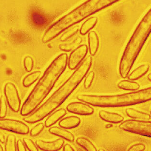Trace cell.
<instances>
[{
    "mask_svg": "<svg viewBox=\"0 0 151 151\" xmlns=\"http://www.w3.org/2000/svg\"><path fill=\"white\" fill-rule=\"evenodd\" d=\"M66 114V111L63 108L57 110L47 118L45 123V127H48L54 125L58 121L64 116Z\"/></svg>",
    "mask_w": 151,
    "mask_h": 151,
    "instance_id": "obj_14",
    "label": "cell"
},
{
    "mask_svg": "<svg viewBox=\"0 0 151 151\" xmlns=\"http://www.w3.org/2000/svg\"><path fill=\"white\" fill-rule=\"evenodd\" d=\"M41 75V72L40 71H35L30 74H28L24 78L23 80V85L26 88L32 86L35 82Z\"/></svg>",
    "mask_w": 151,
    "mask_h": 151,
    "instance_id": "obj_20",
    "label": "cell"
},
{
    "mask_svg": "<svg viewBox=\"0 0 151 151\" xmlns=\"http://www.w3.org/2000/svg\"><path fill=\"white\" fill-rule=\"evenodd\" d=\"M64 139H58L52 142L38 140L36 142V145L39 148L46 151H57L60 150L64 144Z\"/></svg>",
    "mask_w": 151,
    "mask_h": 151,
    "instance_id": "obj_10",
    "label": "cell"
},
{
    "mask_svg": "<svg viewBox=\"0 0 151 151\" xmlns=\"http://www.w3.org/2000/svg\"><path fill=\"white\" fill-rule=\"evenodd\" d=\"M122 130L151 138V122L135 119L127 120L120 125Z\"/></svg>",
    "mask_w": 151,
    "mask_h": 151,
    "instance_id": "obj_5",
    "label": "cell"
},
{
    "mask_svg": "<svg viewBox=\"0 0 151 151\" xmlns=\"http://www.w3.org/2000/svg\"><path fill=\"white\" fill-rule=\"evenodd\" d=\"M150 68V65L148 63L143 64L136 68L128 76L129 80L135 81L142 77L147 73Z\"/></svg>",
    "mask_w": 151,
    "mask_h": 151,
    "instance_id": "obj_15",
    "label": "cell"
},
{
    "mask_svg": "<svg viewBox=\"0 0 151 151\" xmlns=\"http://www.w3.org/2000/svg\"><path fill=\"white\" fill-rule=\"evenodd\" d=\"M4 92L7 102L10 109L17 112L20 110L21 101L17 88L12 83H7L4 86Z\"/></svg>",
    "mask_w": 151,
    "mask_h": 151,
    "instance_id": "obj_6",
    "label": "cell"
},
{
    "mask_svg": "<svg viewBox=\"0 0 151 151\" xmlns=\"http://www.w3.org/2000/svg\"><path fill=\"white\" fill-rule=\"evenodd\" d=\"M24 143L28 151H38V149L37 148V145L35 144V142L32 141V139L28 138H24L23 139Z\"/></svg>",
    "mask_w": 151,
    "mask_h": 151,
    "instance_id": "obj_28",
    "label": "cell"
},
{
    "mask_svg": "<svg viewBox=\"0 0 151 151\" xmlns=\"http://www.w3.org/2000/svg\"><path fill=\"white\" fill-rule=\"evenodd\" d=\"M33 64H34V61L31 56H27L24 58V68L27 72H30L32 71L33 69Z\"/></svg>",
    "mask_w": 151,
    "mask_h": 151,
    "instance_id": "obj_26",
    "label": "cell"
},
{
    "mask_svg": "<svg viewBox=\"0 0 151 151\" xmlns=\"http://www.w3.org/2000/svg\"><path fill=\"white\" fill-rule=\"evenodd\" d=\"M121 0H88L55 23L45 32L42 42L47 43L66 29L80 22L93 14Z\"/></svg>",
    "mask_w": 151,
    "mask_h": 151,
    "instance_id": "obj_3",
    "label": "cell"
},
{
    "mask_svg": "<svg viewBox=\"0 0 151 151\" xmlns=\"http://www.w3.org/2000/svg\"><path fill=\"white\" fill-rule=\"evenodd\" d=\"M147 78L149 81L151 82V73H149L148 75L147 76Z\"/></svg>",
    "mask_w": 151,
    "mask_h": 151,
    "instance_id": "obj_34",
    "label": "cell"
},
{
    "mask_svg": "<svg viewBox=\"0 0 151 151\" xmlns=\"http://www.w3.org/2000/svg\"><path fill=\"white\" fill-rule=\"evenodd\" d=\"M67 110L70 113L82 115H91L94 111L91 106L81 102H71L67 106Z\"/></svg>",
    "mask_w": 151,
    "mask_h": 151,
    "instance_id": "obj_9",
    "label": "cell"
},
{
    "mask_svg": "<svg viewBox=\"0 0 151 151\" xmlns=\"http://www.w3.org/2000/svg\"><path fill=\"white\" fill-rule=\"evenodd\" d=\"M78 30H79V28L78 27H76L73 28L72 29H70L68 32H67L63 35V36L60 38V40L63 42L66 41L68 39L70 38V37L76 35V33L78 32Z\"/></svg>",
    "mask_w": 151,
    "mask_h": 151,
    "instance_id": "obj_25",
    "label": "cell"
},
{
    "mask_svg": "<svg viewBox=\"0 0 151 151\" xmlns=\"http://www.w3.org/2000/svg\"><path fill=\"white\" fill-rule=\"evenodd\" d=\"M126 113L128 116L134 119L148 121L151 118L150 114L132 108L126 109Z\"/></svg>",
    "mask_w": 151,
    "mask_h": 151,
    "instance_id": "obj_16",
    "label": "cell"
},
{
    "mask_svg": "<svg viewBox=\"0 0 151 151\" xmlns=\"http://www.w3.org/2000/svg\"><path fill=\"white\" fill-rule=\"evenodd\" d=\"M5 150L6 151H17L16 137L13 134L7 135L5 140Z\"/></svg>",
    "mask_w": 151,
    "mask_h": 151,
    "instance_id": "obj_22",
    "label": "cell"
},
{
    "mask_svg": "<svg viewBox=\"0 0 151 151\" xmlns=\"http://www.w3.org/2000/svg\"><path fill=\"white\" fill-rule=\"evenodd\" d=\"M26 146L24 141L19 139L17 142V151H26Z\"/></svg>",
    "mask_w": 151,
    "mask_h": 151,
    "instance_id": "obj_31",
    "label": "cell"
},
{
    "mask_svg": "<svg viewBox=\"0 0 151 151\" xmlns=\"http://www.w3.org/2000/svg\"><path fill=\"white\" fill-rule=\"evenodd\" d=\"M4 151V149H3V147L1 146V145L0 144V151Z\"/></svg>",
    "mask_w": 151,
    "mask_h": 151,
    "instance_id": "obj_35",
    "label": "cell"
},
{
    "mask_svg": "<svg viewBox=\"0 0 151 151\" xmlns=\"http://www.w3.org/2000/svg\"><path fill=\"white\" fill-rule=\"evenodd\" d=\"M151 33V7L137 26L124 51L119 66L121 77L128 76Z\"/></svg>",
    "mask_w": 151,
    "mask_h": 151,
    "instance_id": "obj_4",
    "label": "cell"
},
{
    "mask_svg": "<svg viewBox=\"0 0 151 151\" xmlns=\"http://www.w3.org/2000/svg\"><path fill=\"white\" fill-rule=\"evenodd\" d=\"M0 129L22 135H26L29 132V128L25 124L11 119H0Z\"/></svg>",
    "mask_w": 151,
    "mask_h": 151,
    "instance_id": "obj_7",
    "label": "cell"
},
{
    "mask_svg": "<svg viewBox=\"0 0 151 151\" xmlns=\"http://www.w3.org/2000/svg\"><path fill=\"white\" fill-rule=\"evenodd\" d=\"M49 132L51 134L61 137L70 142H73L75 139L74 135L72 133L62 127H53L49 129Z\"/></svg>",
    "mask_w": 151,
    "mask_h": 151,
    "instance_id": "obj_13",
    "label": "cell"
},
{
    "mask_svg": "<svg viewBox=\"0 0 151 151\" xmlns=\"http://www.w3.org/2000/svg\"><path fill=\"white\" fill-rule=\"evenodd\" d=\"M88 44L89 52L92 56H94L98 50L99 41L97 33L91 32L88 34Z\"/></svg>",
    "mask_w": 151,
    "mask_h": 151,
    "instance_id": "obj_17",
    "label": "cell"
},
{
    "mask_svg": "<svg viewBox=\"0 0 151 151\" xmlns=\"http://www.w3.org/2000/svg\"><path fill=\"white\" fill-rule=\"evenodd\" d=\"M44 125L42 123H39L35 126L30 131L32 136L35 137L38 135L41 132L44 128Z\"/></svg>",
    "mask_w": 151,
    "mask_h": 151,
    "instance_id": "obj_29",
    "label": "cell"
},
{
    "mask_svg": "<svg viewBox=\"0 0 151 151\" xmlns=\"http://www.w3.org/2000/svg\"><path fill=\"white\" fill-rule=\"evenodd\" d=\"M88 52V47L83 45L76 48L70 54L68 60V67L70 70H74L80 64Z\"/></svg>",
    "mask_w": 151,
    "mask_h": 151,
    "instance_id": "obj_8",
    "label": "cell"
},
{
    "mask_svg": "<svg viewBox=\"0 0 151 151\" xmlns=\"http://www.w3.org/2000/svg\"><path fill=\"white\" fill-rule=\"evenodd\" d=\"M98 19L96 17H91L85 21L81 27L80 33L81 35H85L93 29L97 24Z\"/></svg>",
    "mask_w": 151,
    "mask_h": 151,
    "instance_id": "obj_21",
    "label": "cell"
},
{
    "mask_svg": "<svg viewBox=\"0 0 151 151\" xmlns=\"http://www.w3.org/2000/svg\"><path fill=\"white\" fill-rule=\"evenodd\" d=\"M63 151H74V149L69 144L65 145L63 147Z\"/></svg>",
    "mask_w": 151,
    "mask_h": 151,
    "instance_id": "obj_32",
    "label": "cell"
},
{
    "mask_svg": "<svg viewBox=\"0 0 151 151\" xmlns=\"http://www.w3.org/2000/svg\"><path fill=\"white\" fill-rule=\"evenodd\" d=\"M92 63L91 56L80 64L70 77L38 109L24 118L27 123L34 124L42 120L63 103L86 76Z\"/></svg>",
    "mask_w": 151,
    "mask_h": 151,
    "instance_id": "obj_1",
    "label": "cell"
},
{
    "mask_svg": "<svg viewBox=\"0 0 151 151\" xmlns=\"http://www.w3.org/2000/svg\"></svg>",
    "mask_w": 151,
    "mask_h": 151,
    "instance_id": "obj_36",
    "label": "cell"
},
{
    "mask_svg": "<svg viewBox=\"0 0 151 151\" xmlns=\"http://www.w3.org/2000/svg\"><path fill=\"white\" fill-rule=\"evenodd\" d=\"M146 148V146L142 143H136L130 147L129 149V151H142Z\"/></svg>",
    "mask_w": 151,
    "mask_h": 151,
    "instance_id": "obj_30",
    "label": "cell"
},
{
    "mask_svg": "<svg viewBox=\"0 0 151 151\" xmlns=\"http://www.w3.org/2000/svg\"><path fill=\"white\" fill-rule=\"evenodd\" d=\"M0 142L2 143H4L5 142L4 135L1 132H0Z\"/></svg>",
    "mask_w": 151,
    "mask_h": 151,
    "instance_id": "obj_33",
    "label": "cell"
},
{
    "mask_svg": "<svg viewBox=\"0 0 151 151\" xmlns=\"http://www.w3.org/2000/svg\"><path fill=\"white\" fill-rule=\"evenodd\" d=\"M82 42V39L80 37H78L74 41L69 44H61L59 46L60 49L64 51H70L78 47V45Z\"/></svg>",
    "mask_w": 151,
    "mask_h": 151,
    "instance_id": "obj_23",
    "label": "cell"
},
{
    "mask_svg": "<svg viewBox=\"0 0 151 151\" xmlns=\"http://www.w3.org/2000/svg\"><path fill=\"white\" fill-rule=\"evenodd\" d=\"M67 63L66 53L60 55L52 61L22 105L21 115L31 114L41 104L65 71Z\"/></svg>",
    "mask_w": 151,
    "mask_h": 151,
    "instance_id": "obj_2",
    "label": "cell"
},
{
    "mask_svg": "<svg viewBox=\"0 0 151 151\" xmlns=\"http://www.w3.org/2000/svg\"><path fill=\"white\" fill-rule=\"evenodd\" d=\"M76 143L79 146L83 148L87 151H97V148L93 143L88 139L85 137H79L76 140Z\"/></svg>",
    "mask_w": 151,
    "mask_h": 151,
    "instance_id": "obj_19",
    "label": "cell"
},
{
    "mask_svg": "<svg viewBox=\"0 0 151 151\" xmlns=\"http://www.w3.org/2000/svg\"><path fill=\"white\" fill-rule=\"evenodd\" d=\"M81 122V120L78 117L71 115L63 118L59 122V126L65 129H74L77 127Z\"/></svg>",
    "mask_w": 151,
    "mask_h": 151,
    "instance_id": "obj_12",
    "label": "cell"
},
{
    "mask_svg": "<svg viewBox=\"0 0 151 151\" xmlns=\"http://www.w3.org/2000/svg\"><path fill=\"white\" fill-rule=\"evenodd\" d=\"M99 114L101 119L111 123H120L124 119V117L118 113H113L105 110H101Z\"/></svg>",
    "mask_w": 151,
    "mask_h": 151,
    "instance_id": "obj_11",
    "label": "cell"
},
{
    "mask_svg": "<svg viewBox=\"0 0 151 151\" xmlns=\"http://www.w3.org/2000/svg\"><path fill=\"white\" fill-rule=\"evenodd\" d=\"M94 77H95V73L93 71L90 72L86 76V77L85 78L84 83H83V86H84L85 88L88 89L90 88L93 82Z\"/></svg>",
    "mask_w": 151,
    "mask_h": 151,
    "instance_id": "obj_27",
    "label": "cell"
},
{
    "mask_svg": "<svg viewBox=\"0 0 151 151\" xmlns=\"http://www.w3.org/2000/svg\"><path fill=\"white\" fill-rule=\"evenodd\" d=\"M117 86L119 88L129 91H135L139 88V85L138 83L132 80H124L120 81L117 84Z\"/></svg>",
    "mask_w": 151,
    "mask_h": 151,
    "instance_id": "obj_18",
    "label": "cell"
},
{
    "mask_svg": "<svg viewBox=\"0 0 151 151\" xmlns=\"http://www.w3.org/2000/svg\"><path fill=\"white\" fill-rule=\"evenodd\" d=\"M6 102L5 97L1 96L0 98V118H4L6 115L7 111Z\"/></svg>",
    "mask_w": 151,
    "mask_h": 151,
    "instance_id": "obj_24",
    "label": "cell"
}]
</instances>
